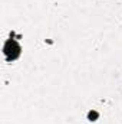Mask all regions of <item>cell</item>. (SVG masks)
<instances>
[{"label":"cell","instance_id":"6da1fadb","mask_svg":"<svg viewBox=\"0 0 122 124\" xmlns=\"http://www.w3.org/2000/svg\"><path fill=\"white\" fill-rule=\"evenodd\" d=\"M20 45L16 42V40H13V39H9L6 43H4V46H3V54H4V56L7 58V61H14V59H17L19 56H20Z\"/></svg>","mask_w":122,"mask_h":124},{"label":"cell","instance_id":"7a4b0ae2","mask_svg":"<svg viewBox=\"0 0 122 124\" xmlns=\"http://www.w3.org/2000/svg\"><path fill=\"white\" fill-rule=\"evenodd\" d=\"M98 118H99V113H98V111L91 110V111L88 113V120H89V121H96Z\"/></svg>","mask_w":122,"mask_h":124}]
</instances>
